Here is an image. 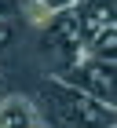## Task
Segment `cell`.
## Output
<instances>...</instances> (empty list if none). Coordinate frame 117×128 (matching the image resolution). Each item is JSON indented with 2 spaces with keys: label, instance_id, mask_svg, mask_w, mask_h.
<instances>
[{
  "label": "cell",
  "instance_id": "1",
  "mask_svg": "<svg viewBox=\"0 0 117 128\" xmlns=\"http://www.w3.org/2000/svg\"><path fill=\"white\" fill-rule=\"evenodd\" d=\"M40 121L48 128H114V106L92 99L88 92L73 88L66 80H44L33 99Z\"/></svg>",
  "mask_w": 117,
  "mask_h": 128
},
{
  "label": "cell",
  "instance_id": "2",
  "mask_svg": "<svg viewBox=\"0 0 117 128\" xmlns=\"http://www.w3.org/2000/svg\"><path fill=\"white\" fill-rule=\"evenodd\" d=\"M33 121H40L33 99H22V95H8L0 102V128H29Z\"/></svg>",
  "mask_w": 117,
  "mask_h": 128
},
{
  "label": "cell",
  "instance_id": "3",
  "mask_svg": "<svg viewBox=\"0 0 117 128\" xmlns=\"http://www.w3.org/2000/svg\"><path fill=\"white\" fill-rule=\"evenodd\" d=\"M22 11H26V18L37 26V30H51V22L58 18V11L44 0H22Z\"/></svg>",
  "mask_w": 117,
  "mask_h": 128
},
{
  "label": "cell",
  "instance_id": "4",
  "mask_svg": "<svg viewBox=\"0 0 117 128\" xmlns=\"http://www.w3.org/2000/svg\"><path fill=\"white\" fill-rule=\"evenodd\" d=\"M11 37H15V30H11V22H8V18H0V44H8Z\"/></svg>",
  "mask_w": 117,
  "mask_h": 128
},
{
  "label": "cell",
  "instance_id": "5",
  "mask_svg": "<svg viewBox=\"0 0 117 128\" xmlns=\"http://www.w3.org/2000/svg\"><path fill=\"white\" fill-rule=\"evenodd\" d=\"M44 4H51V8H55V11H66V8H73L77 0H44Z\"/></svg>",
  "mask_w": 117,
  "mask_h": 128
},
{
  "label": "cell",
  "instance_id": "6",
  "mask_svg": "<svg viewBox=\"0 0 117 128\" xmlns=\"http://www.w3.org/2000/svg\"><path fill=\"white\" fill-rule=\"evenodd\" d=\"M11 11H15V0H0V18H8Z\"/></svg>",
  "mask_w": 117,
  "mask_h": 128
},
{
  "label": "cell",
  "instance_id": "7",
  "mask_svg": "<svg viewBox=\"0 0 117 128\" xmlns=\"http://www.w3.org/2000/svg\"><path fill=\"white\" fill-rule=\"evenodd\" d=\"M8 99V84H4V77H0V102Z\"/></svg>",
  "mask_w": 117,
  "mask_h": 128
}]
</instances>
